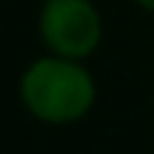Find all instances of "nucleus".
<instances>
[{
	"mask_svg": "<svg viewBox=\"0 0 154 154\" xmlns=\"http://www.w3.org/2000/svg\"><path fill=\"white\" fill-rule=\"evenodd\" d=\"M39 33L51 54L82 60L100 45L103 27L91 0H45L39 12Z\"/></svg>",
	"mask_w": 154,
	"mask_h": 154,
	"instance_id": "2",
	"label": "nucleus"
},
{
	"mask_svg": "<svg viewBox=\"0 0 154 154\" xmlns=\"http://www.w3.org/2000/svg\"><path fill=\"white\" fill-rule=\"evenodd\" d=\"M136 3H139L142 9H148V12H154V0H136Z\"/></svg>",
	"mask_w": 154,
	"mask_h": 154,
	"instance_id": "3",
	"label": "nucleus"
},
{
	"mask_svg": "<svg viewBox=\"0 0 154 154\" xmlns=\"http://www.w3.org/2000/svg\"><path fill=\"white\" fill-rule=\"evenodd\" d=\"M97 88L91 72L60 54L33 60L21 75V100L27 112L45 124H72L88 115Z\"/></svg>",
	"mask_w": 154,
	"mask_h": 154,
	"instance_id": "1",
	"label": "nucleus"
}]
</instances>
